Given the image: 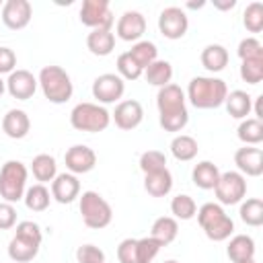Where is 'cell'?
I'll use <instances>...</instances> for the list:
<instances>
[{"label": "cell", "instance_id": "cell-1", "mask_svg": "<svg viewBox=\"0 0 263 263\" xmlns=\"http://www.w3.org/2000/svg\"><path fill=\"white\" fill-rule=\"evenodd\" d=\"M158 123L164 132H181L189 123V111L185 105V92L179 84H166L156 95Z\"/></svg>", "mask_w": 263, "mask_h": 263}, {"label": "cell", "instance_id": "cell-2", "mask_svg": "<svg viewBox=\"0 0 263 263\" xmlns=\"http://www.w3.org/2000/svg\"><path fill=\"white\" fill-rule=\"evenodd\" d=\"M226 95H228V86L222 78L195 76L187 86L185 99H189V103L195 109H218L220 105H224Z\"/></svg>", "mask_w": 263, "mask_h": 263}, {"label": "cell", "instance_id": "cell-3", "mask_svg": "<svg viewBox=\"0 0 263 263\" xmlns=\"http://www.w3.org/2000/svg\"><path fill=\"white\" fill-rule=\"evenodd\" d=\"M41 240H43V232L39 224L31 220H23L16 224L14 236L8 242V257L14 263H29L37 257Z\"/></svg>", "mask_w": 263, "mask_h": 263}, {"label": "cell", "instance_id": "cell-4", "mask_svg": "<svg viewBox=\"0 0 263 263\" xmlns=\"http://www.w3.org/2000/svg\"><path fill=\"white\" fill-rule=\"evenodd\" d=\"M195 216H197V222H199L201 230L205 232V236L214 242H222V240L230 238V234L234 232V222L224 212V208L220 203L208 201L197 210Z\"/></svg>", "mask_w": 263, "mask_h": 263}, {"label": "cell", "instance_id": "cell-5", "mask_svg": "<svg viewBox=\"0 0 263 263\" xmlns=\"http://www.w3.org/2000/svg\"><path fill=\"white\" fill-rule=\"evenodd\" d=\"M37 82H39V86L43 90V97L49 103H53V105H62V103L72 99V92H74L72 78L60 66H45V68H41Z\"/></svg>", "mask_w": 263, "mask_h": 263}, {"label": "cell", "instance_id": "cell-6", "mask_svg": "<svg viewBox=\"0 0 263 263\" xmlns=\"http://www.w3.org/2000/svg\"><path fill=\"white\" fill-rule=\"evenodd\" d=\"M70 123L78 132H105L111 123V113L99 103H78L70 111Z\"/></svg>", "mask_w": 263, "mask_h": 263}, {"label": "cell", "instance_id": "cell-7", "mask_svg": "<svg viewBox=\"0 0 263 263\" xmlns=\"http://www.w3.org/2000/svg\"><path fill=\"white\" fill-rule=\"evenodd\" d=\"M29 171L21 160H6L0 168V197L8 203L21 201L27 191Z\"/></svg>", "mask_w": 263, "mask_h": 263}, {"label": "cell", "instance_id": "cell-8", "mask_svg": "<svg viewBox=\"0 0 263 263\" xmlns=\"http://www.w3.org/2000/svg\"><path fill=\"white\" fill-rule=\"evenodd\" d=\"M80 216H82V222L88 228L101 230V228L111 224L113 210H111L109 201L101 193H97V191H82V195H80Z\"/></svg>", "mask_w": 263, "mask_h": 263}, {"label": "cell", "instance_id": "cell-9", "mask_svg": "<svg viewBox=\"0 0 263 263\" xmlns=\"http://www.w3.org/2000/svg\"><path fill=\"white\" fill-rule=\"evenodd\" d=\"M214 193L222 205H234L240 203L247 195V179L238 171H226L220 173V179L214 187Z\"/></svg>", "mask_w": 263, "mask_h": 263}, {"label": "cell", "instance_id": "cell-10", "mask_svg": "<svg viewBox=\"0 0 263 263\" xmlns=\"http://www.w3.org/2000/svg\"><path fill=\"white\" fill-rule=\"evenodd\" d=\"M80 23L92 29H111L115 16L107 0H84L80 6Z\"/></svg>", "mask_w": 263, "mask_h": 263}, {"label": "cell", "instance_id": "cell-11", "mask_svg": "<svg viewBox=\"0 0 263 263\" xmlns=\"http://www.w3.org/2000/svg\"><path fill=\"white\" fill-rule=\"evenodd\" d=\"M123 92H125V80L119 74L105 72L92 80V97L101 105H109V103L119 101L123 97Z\"/></svg>", "mask_w": 263, "mask_h": 263}, {"label": "cell", "instance_id": "cell-12", "mask_svg": "<svg viewBox=\"0 0 263 263\" xmlns=\"http://www.w3.org/2000/svg\"><path fill=\"white\" fill-rule=\"evenodd\" d=\"M189 29V18L185 14L183 8L179 6H166L164 10H160V16H158V31L162 33V37L166 39H181L185 37Z\"/></svg>", "mask_w": 263, "mask_h": 263}, {"label": "cell", "instance_id": "cell-13", "mask_svg": "<svg viewBox=\"0 0 263 263\" xmlns=\"http://www.w3.org/2000/svg\"><path fill=\"white\" fill-rule=\"evenodd\" d=\"M33 16V6L29 0H6L2 4V23L12 29L21 31L31 23Z\"/></svg>", "mask_w": 263, "mask_h": 263}, {"label": "cell", "instance_id": "cell-14", "mask_svg": "<svg viewBox=\"0 0 263 263\" xmlns=\"http://www.w3.org/2000/svg\"><path fill=\"white\" fill-rule=\"evenodd\" d=\"M111 119L115 121V125L123 132H129V129H136L142 119H144V109H142V103L136 101V99H127V101H119L115 111L111 113Z\"/></svg>", "mask_w": 263, "mask_h": 263}, {"label": "cell", "instance_id": "cell-15", "mask_svg": "<svg viewBox=\"0 0 263 263\" xmlns=\"http://www.w3.org/2000/svg\"><path fill=\"white\" fill-rule=\"evenodd\" d=\"M64 162H66V168L72 175H84V173H90L95 168L97 154H95L92 148H88L84 144H74L72 148L66 150Z\"/></svg>", "mask_w": 263, "mask_h": 263}, {"label": "cell", "instance_id": "cell-16", "mask_svg": "<svg viewBox=\"0 0 263 263\" xmlns=\"http://www.w3.org/2000/svg\"><path fill=\"white\" fill-rule=\"evenodd\" d=\"M144 33H146V18L140 10H125L115 25V35L123 41H140Z\"/></svg>", "mask_w": 263, "mask_h": 263}, {"label": "cell", "instance_id": "cell-17", "mask_svg": "<svg viewBox=\"0 0 263 263\" xmlns=\"http://www.w3.org/2000/svg\"><path fill=\"white\" fill-rule=\"evenodd\" d=\"M39 82L37 78L29 72V70H14L8 74L6 78V90L12 99H18V101H27L35 95Z\"/></svg>", "mask_w": 263, "mask_h": 263}, {"label": "cell", "instance_id": "cell-18", "mask_svg": "<svg viewBox=\"0 0 263 263\" xmlns=\"http://www.w3.org/2000/svg\"><path fill=\"white\" fill-rule=\"evenodd\" d=\"M234 164L240 175L259 177L263 175V150L257 146H242L234 152Z\"/></svg>", "mask_w": 263, "mask_h": 263}, {"label": "cell", "instance_id": "cell-19", "mask_svg": "<svg viewBox=\"0 0 263 263\" xmlns=\"http://www.w3.org/2000/svg\"><path fill=\"white\" fill-rule=\"evenodd\" d=\"M51 197L58 203H72L80 197V181L72 173H60L51 181Z\"/></svg>", "mask_w": 263, "mask_h": 263}, {"label": "cell", "instance_id": "cell-20", "mask_svg": "<svg viewBox=\"0 0 263 263\" xmlns=\"http://www.w3.org/2000/svg\"><path fill=\"white\" fill-rule=\"evenodd\" d=\"M31 129V119L23 109H10L2 117V132L12 140H23Z\"/></svg>", "mask_w": 263, "mask_h": 263}, {"label": "cell", "instance_id": "cell-21", "mask_svg": "<svg viewBox=\"0 0 263 263\" xmlns=\"http://www.w3.org/2000/svg\"><path fill=\"white\" fill-rule=\"evenodd\" d=\"M86 47L92 55L105 58L115 49V33L111 29H92L86 35Z\"/></svg>", "mask_w": 263, "mask_h": 263}, {"label": "cell", "instance_id": "cell-22", "mask_svg": "<svg viewBox=\"0 0 263 263\" xmlns=\"http://www.w3.org/2000/svg\"><path fill=\"white\" fill-rule=\"evenodd\" d=\"M226 111L230 117L234 119H247V115H251L253 111V97L247 92V90H230L226 95Z\"/></svg>", "mask_w": 263, "mask_h": 263}, {"label": "cell", "instance_id": "cell-23", "mask_svg": "<svg viewBox=\"0 0 263 263\" xmlns=\"http://www.w3.org/2000/svg\"><path fill=\"white\" fill-rule=\"evenodd\" d=\"M226 255H228V259L232 263L253 259L255 257V240H253V236H249V234H234L228 240Z\"/></svg>", "mask_w": 263, "mask_h": 263}, {"label": "cell", "instance_id": "cell-24", "mask_svg": "<svg viewBox=\"0 0 263 263\" xmlns=\"http://www.w3.org/2000/svg\"><path fill=\"white\" fill-rule=\"evenodd\" d=\"M199 60L208 72H222L228 66V49L220 43H210L201 49Z\"/></svg>", "mask_w": 263, "mask_h": 263}, {"label": "cell", "instance_id": "cell-25", "mask_svg": "<svg viewBox=\"0 0 263 263\" xmlns=\"http://www.w3.org/2000/svg\"><path fill=\"white\" fill-rule=\"evenodd\" d=\"M144 189L152 197H164V195H168L171 189H173V175H171V171L168 168H162V171L144 175Z\"/></svg>", "mask_w": 263, "mask_h": 263}, {"label": "cell", "instance_id": "cell-26", "mask_svg": "<svg viewBox=\"0 0 263 263\" xmlns=\"http://www.w3.org/2000/svg\"><path fill=\"white\" fill-rule=\"evenodd\" d=\"M191 179L195 183V187L208 191V189H214L218 179H220V168L212 162V160H201L193 166V173H191Z\"/></svg>", "mask_w": 263, "mask_h": 263}, {"label": "cell", "instance_id": "cell-27", "mask_svg": "<svg viewBox=\"0 0 263 263\" xmlns=\"http://www.w3.org/2000/svg\"><path fill=\"white\" fill-rule=\"evenodd\" d=\"M179 234V222L173 218V216H160L152 222V228H150V236L156 238L162 247L171 245Z\"/></svg>", "mask_w": 263, "mask_h": 263}, {"label": "cell", "instance_id": "cell-28", "mask_svg": "<svg viewBox=\"0 0 263 263\" xmlns=\"http://www.w3.org/2000/svg\"><path fill=\"white\" fill-rule=\"evenodd\" d=\"M197 150H199L197 140H195L193 136H187V134H179V136H175L173 142H171V154H173L177 160H181V162L193 160V158L197 156Z\"/></svg>", "mask_w": 263, "mask_h": 263}, {"label": "cell", "instance_id": "cell-29", "mask_svg": "<svg viewBox=\"0 0 263 263\" xmlns=\"http://www.w3.org/2000/svg\"><path fill=\"white\" fill-rule=\"evenodd\" d=\"M144 76H146V82L148 84L162 88V86L171 84V80H173V66L166 60H156V62H152L144 70Z\"/></svg>", "mask_w": 263, "mask_h": 263}, {"label": "cell", "instance_id": "cell-30", "mask_svg": "<svg viewBox=\"0 0 263 263\" xmlns=\"http://www.w3.org/2000/svg\"><path fill=\"white\" fill-rule=\"evenodd\" d=\"M236 136H238V140L245 146H257V144H261L263 142V121L261 119H255V117L242 119L238 123Z\"/></svg>", "mask_w": 263, "mask_h": 263}, {"label": "cell", "instance_id": "cell-31", "mask_svg": "<svg viewBox=\"0 0 263 263\" xmlns=\"http://www.w3.org/2000/svg\"><path fill=\"white\" fill-rule=\"evenodd\" d=\"M31 173H33V177H35L41 185L53 181L55 175H58L55 158L49 156V154H37V156L33 158V162H31Z\"/></svg>", "mask_w": 263, "mask_h": 263}, {"label": "cell", "instance_id": "cell-32", "mask_svg": "<svg viewBox=\"0 0 263 263\" xmlns=\"http://www.w3.org/2000/svg\"><path fill=\"white\" fill-rule=\"evenodd\" d=\"M23 199H25V205L31 212H45L49 208V203H51V193H49V189L45 185L35 183L31 187H27Z\"/></svg>", "mask_w": 263, "mask_h": 263}, {"label": "cell", "instance_id": "cell-33", "mask_svg": "<svg viewBox=\"0 0 263 263\" xmlns=\"http://www.w3.org/2000/svg\"><path fill=\"white\" fill-rule=\"evenodd\" d=\"M240 220L247 224V226H261L263 224V201L259 197H249L245 201H240Z\"/></svg>", "mask_w": 263, "mask_h": 263}, {"label": "cell", "instance_id": "cell-34", "mask_svg": "<svg viewBox=\"0 0 263 263\" xmlns=\"http://www.w3.org/2000/svg\"><path fill=\"white\" fill-rule=\"evenodd\" d=\"M129 55L138 62V66H140L142 70H146L152 62L158 60V47H156V43H152V41H136L134 47L129 49Z\"/></svg>", "mask_w": 263, "mask_h": 263}, {"label": "cell", "instance_id": "cell-35", "mask_svg": "<svg viewBox=\"0 0 263 263\" xmlns=\"http://www.w3.org/2000/svg\"><path fill=\"white\" fill-rule=\"evenodd\" d=\"M171 212H173L175 220H191L197 214V203H195V199L191 195L179 193L171 201Z\"/></svg>", "mask_w": 263, "mask_h": 263}, {"label": "cell", "instance_id": "cell-36", "mask_svg": "<svg viewBox=\"0 0 263 263\" xmlns=\"http://www.w3.org/2000/svg\"><path fill=\"white\" fill-rule=\"evenodd\" d=\"M242 25L249 33H261V29H263V2L247 4L245 12H242Z\"/></svg>", "mask_w": 263, "mask_h": 263}, {"label": "cell", "instance_id": "cell-37", "mask_svg": "<svg viewBox=\"0 0 263 263\" xmlns=\"http://www.w3.org/2000/svg\"><path fill=\"white\" fill-rule=\"evenodd\" d=\"M240 78L247 84H259L263 80V55L240 62Z\"/></svg>", "mask_w": 263, "mask_h": 263}, {"label": "cell", "instance_id": "cell-38", "mask_svg": "<svg viewBox=\"0 0 263 263\" xmlns=\"http://www.w3.org/2000/svg\"><path fill=\"white\" fill-rule=\"evenodd\" d=\"M117 74L123 78V80H138L144 70L138 66V62L129 55V51H123L117 55Z\"/></svg>", "mask_w": 263, "mask_h": 263}, {"label": "cell", "instance_id": "cell-39", "mask_svg": "<svg viewBox=\"0 0 263 263\" xmlns=\"http://www.w3.org/2000/svg\"><path fill=\"white\" fill-rule=\"evenodd\" d=\"M162 168H166V154L164 152H160V150H146L140 156V171L144 175L156 173V171H162Z\"/></svg>", "mask_w": 263, "mask_h": 263}, {"label": "cell", "instance_id": "cell-40", "mask_svg": "<svg viewBox=\"0 0 263 263\" xmlns=\"http://www.w3.org/2000/svg\"><path fill=\"white\" fill-rule=\"evenodd\" d=\"M160 242L152 236H144V238H138L136 242V255H138V263H152V259L158 255L160 251Z\"/></svg>", "mask_w": 263, "mask_h": 263}, {"label": "cell", "instance_id": "cell-41", "mask_svg": "<svg viewBox=\"0 0 263 263\" xmlns=\"http://www.w3.org/2000/svg\"><path fill=\"white\" fill-rule=\"evenodd\" d=\"M240 62L242 60H249V58H259L263 55V45L257 37H245L240 43H238V49H236Z\"/></svg>", "mask_w": 263, "mask_h": 263}, {"label": "cell", "instance_id": "cell-42", "mask_svg": "<svg viewBox=\"0 0 263 263\" xmlns=\"http://www.w3.org/2000/svg\"><path fill=\"white\" fill-rule=\"evenodd\" d=\"M76 261L78 263H105V253L103 249L95 245H82L76 251Z\"/></svg>", "mask_w": 263, "mask_h": 263}, {"label": "cell", "instance_id": "cell-43", "mask_svg": "<svg viewBox=\"0 0 263 263\" xmlns=\"http://www.w3.org/2000/svg\"><path fill=\"white\" fill-rule=\"evenodd\" d=\"M136 242H138V238H123L119 242V247H117V259H119V263H138Z\"/></svg>", "mask_w": 263, "mask_h": 263}, {"label": "cell", "instance_id": "cell-44", "mask_svg": "<svg viewBox=\"0 0 263 263\" xmlns=\"http://www.w3.org/2000/svg\"><path fill=\"white\" fill-rule=\"evenodd\" d=\"M16 226V210L8 201H0V230H10Z\"/></svg>", "mask_w": 263, "mask_h": 263}, {"label": "cell", "instance_id": "cell-45", "mask_svg": "<svg viewBox=\"0 0 263 263\" xmlns=\"http://www.w3.org/2000/svg\"><path fill=\"white\" fill-rule=\"evenodd\" d=\"M16 68V53L10 47H0V76L10 74Z\"/></svg>", "mask_w": 263, "mask_h": 263}, {"label": "cell", "instance_id": "cell-46", "mask_svg": "<svg viewBox=\"0 0 263 263\" xmlns=\"http://www.w3.org/2000/svg\"><path fill=\"white\" fill-rule=\"evenodd\" d=\"M214 6L218 10H232L236 6V0H214Z\"/></svg>", "mask_w": 263, "mask_h": 263}, {"label": "cell", "instance_id": "cell-47", "mask_svg": "<svg viewBox=\"0 0 263 263\" xmlns=\"http://www.w3.org/2000/svg\"><path fill=\"white\" fill-rule=\"evenodd\" d=\"M261 99H263V97H257V99H255V107H253L255 119H261V117H263V113H261Z\"/></svg>", "mask_w": 263, "mask_h": 263}, {"label": "cell", "instance_id": "cell-48", "mask_svg": "<svg viewBox=\"0 0 263 263\" xmlns=\"http://www.w3.org/2000/svg\"><path fill=\"white\" fill-rule=\"evenodd\" d=\"M203 4H205V2H197V4H195V2H187L185 6H187V8H201Z\"/></svg>", "mask_w": 263, "mask_h": 263}, {"label": "cell", "instance_id": "cell-49", "mask_svg": "<svg viewBox=\"0 0 263 263\" xmlns=\"http://www.w3.org/2000/svg\"><path fill=\"white\" fill-rule=\"evenodd\" d=\"M4 90H6V80H2V76H0V97L4 95Z\"/></svg>", "mask_w": 263, "mask_h": 263}, {"label": "cell", "instance_id": "cell-50", "mask_svg": "<svg viewBox=\"0 0 263 263\" xmlns=\"http://www.w3.org/2000/svg\"><path fill=\"white\" fill-rule=\"evenodd\" d=\"M238 263H257V261H255V257H253V259H247V261H238Z\"/></svg>", "mask_w": 263, "mask_h": 263}, {"label": "cell", "instance_id": "cell-51", "mask_svg": "<svg viewBox=\"0 0 263 263\" xmlns=\"http://www.w3.org/2000/svg\"><path fill=\"white\" fill-rule=\"evenodd\" d=\"M164 263H179V261H175V259H168V261H164Z\"/></svg>", "mask_w": 263, "mask_h": 263}, {"label": "cell", "instance_id": "cell-52", "mask_svg": "<svg viewBox=\"0 0 263 263\" xmlns=\"http://www.w3.org/2000/svg\"><path fill=\"white\" fill-rule=\"evenodd\" d=\"M0 10H2V2H0Z\"/></svg>", "mask_w": 263, "mask_h": 263}]
</instances>
